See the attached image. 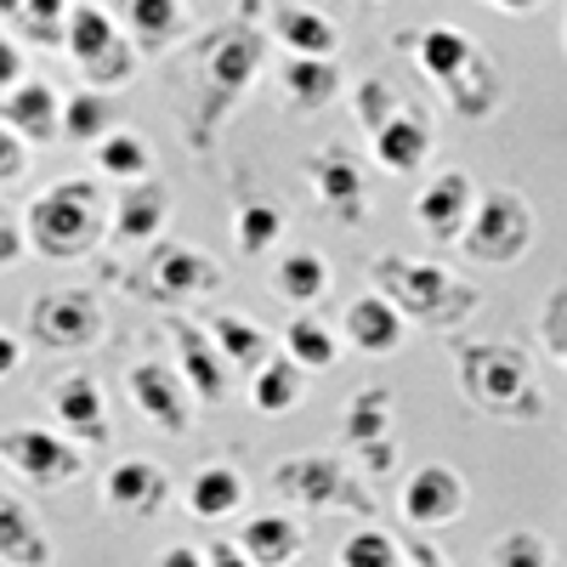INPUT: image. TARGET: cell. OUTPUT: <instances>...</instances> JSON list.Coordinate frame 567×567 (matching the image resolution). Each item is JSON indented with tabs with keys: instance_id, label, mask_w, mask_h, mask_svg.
<instances>
[{
	"instance_id": "4316f807",
	"label": "cell",
	"mask_w": 567,
	"mask_h": 567,
	"mask_svg": "<svg viewBox=\"0 0 567 567\" xmlns=\"http://www.w3.org/2000/svg\"><path fill=\"white\" fill-rule=\"evenodd\" d=\"M0 561L7 567H52V539L29 516L23 499H12L0 488Z\"/></svg>"
},
{
	"instance_id": "ee69618b",
	"label": "cell",
	"mask_w": 567,
	"mask_h": 567,
	"mask_svg": "<svg viewBox=\"0 0 567 567\" xmlns=\"http://www.w3.org/2000/svg\"><path fill=\"white\" fill-rule=\"evenodd\" d=\"M23 80V45L12 40V34H0V97Z\"/></svg>"
},
{
	"instance_id": "7dc6e473",
	"label": "cell",
	"mask_w": 567,
	"mask_h": 567,
	"mask_svg": "<svg viewBox=\"0 0 567 567\" xmlns=\"http://www.w3.org/2000/svg\"><path fill=\"white\" fill-rule=\"evenodd\" d=\"M205 567H256V561L239 550V539H216L205 545Z\"/></svg>"
},
{
	"instance_id": "ba28073f",
	"label": "cell",
	"mask_w": 567,
	"mask_h": 567,
	"mask_svg": "<svg viewBox=\"0 0 567 567\" xmlns=\"http://www.w3.org/2000/svg\"><path fill=\"white\" fill-rule=\"evenodd\" d=\"M29 341L45 352H85L103 341V307L85 290H45L29 301Z\"/></svg>"
},
{
	"instance_id": "cb8c5ba5",
	"label": "cell",
	"mask_w": 567,
	"mask_h": 567,
	"mask_svg": "<svg viewBox=\"0 0 567 567\" xmlns=\"http://www.w3.org/2000/svg\"><path fill=\"white\" fill-rule=\"evenodd\" d=\"M443 97H449V109L460 114V120H471V125H483V120H494L499 114V103H505V80H499V69H494V58L477 45V58H471L449 85H443Z\"/></svg>"
},
{
	"instance_id": "8fae6325",
	"label": "cell",
	"mask_w": 567,
	"mask_h": 567,
	"mask_svg": "<svg viewBox=\"0 0 567 567\" xmlns=\"http://www.w3.org/2000/svg\"><path fill=\"white\" fill-rule=\"evenodd\" d=\"M131 290H142L159 307H187V301L221 290V267L194 245H165V250H154V261L142 267V284H131Z\"/></svg>"
},
{
	"instance_id": "7c38bea8",
	"label": "cell",
	"mask_w": 567,
	"mask_h": 567,
	"mask_svg": "<svg viewBox=\"0 0 567 567\" xmlns=\"http://www.w3.org/2000/svg\"><path fill=\"white\" fill-rule=\"evenodd\" d=\"M125 386H131V403L142 409V420H148L154 432L182 437L187 425H194V392H187V381L171 363H136L125 374Z\"/></svg>"
},
{
	"instance_id": "f546056e",
	"label": "cell",
	"mask_w": 567,
	"mask_h": 567,
	"mask_svg": "<svg viewBox=\"0 0 567 567\" xmlns=\"http://www.w3.org/2000/svg\"><path fill=\"white\" fill-rule=\"evenodd\" d=\"M210 341H216V352L227 358V369H233V374H256L267 358H278L267 329H256V323H250V318H239V312H221V318L210 323Z\"/></svg>"
},
{
	"instance_id": "9c48e42d",
	"label": "cell",
	"mask_w": 567,
	"mask_h": 567,
	"mask_svg": "<svg viewBox=\"0 0 567 567\" xmlns=\"http://www.w3.org/2000/svg\"><path fill=\"white\" fill-rule=\"evenodd\" d=\"M307 176H312V194L318 210L336 221V227H363L369 216V182H363V159L347 148V142H323V148L307 154Z\"/></svg>"
},
{
	"instance_id": "f35d334b",
	"label": "cell",
	"mask_w": 567,
	"mask_h": 567,
	"mask_svg": "<svg viewBox=\"0 0 567 567\" xmlns=\"http://www.w3.org/2000/svg\"><path fill=\"white\" fill-rule=\"evenodd\" d=\"M336 567H403V545H398L386 528H358V534L341 545Z\"/></svg>"
},
{
	"instance_id": "74e56055",
	"label": "cell",
	"mask_w": 567,
	"mask_h": 567,
	"mask_svg": "<svg viewBox=\"0 0 567 567\" xmlns=\"http://www.w3.org/2000/svg\"><path fill=\"white\" fill-rule=\"evenodd\" d=\"M69 7H74V0H23L18 18H12L18 40H29V45H63Z\"/></svg>"
},
{
	"instance_id": "603a6c76",
	"label": "cell",
	"mask_w": 567,
	"mask_h": 567,
	"mask_svg": "<svg viewBox=\"0 0 567 567\" xmlns=\"http://www.w3.org/2000/svg\"><path fill=\"white\" fill-rule=\"evenodd\" d=\"M165 216H171V187L142 176V182H125V194H120V205L109 216V233L120 245H148L165 227Z\"/></svg>"
},
{
	"instance_id": "83f0119b",
	"label": "cell",
	"mask_w": 567,
	"mask_h": 567,
	"mask_svg": "<svg viewBox=\"0 0 567 567\" xmlns=\"http://www.w3.org/2000/svg\"><path fill=\"white\" fill-rule=\"evenodd\" d=\"M278 85H284V103H290V109L318 114V109L336 103V91H341V69H336V58H284Z\"/></svg>"
},
{
	"instance_id": "d590c367",
	"label": "cell",
	"mask_w": 567,
	"mask_h": 567,
	"mask_svg": "<svg viewBox=\"0 0 567 567\" xmlns=\"http://www.w3.org/2000/svg\"><path fill=\"white\" fill-rule=\"evenodd\" d=\"M91 165H97V176H109V182H142L148 165H154V154L136 131H109V136L91 142Z\"/></svg>"
},
{
	"instance_id": "5bb4252c",
	"label": "cell",
	"mask_w": 567,
	"mask_h": 567,
	"mask_svg": "<svg viewBox=\"0 0 567 567\" xmlns=\"http://www.w3.org/2000/svg\"><path fill=\"white\" fill-rule=\"evenodd\" d=\"M45 409H52V420L63 425L74 443H91V449L109 443V398H103V386L91 381L85 369L52 381V392H45Z\"/></svg>"
},
{
	"instance_id": "e0dca14e",
	"label": "cell",
	"mask_w": 567,
	"mask_h": 567,
	"mask_svg": "<svg viewBox=\"0 0 567 567\" xmlns=\"http://www.w3.org/2000/svg\"><path fill=\"white\" fill-rule=\"evenodd\" d=\"M471 210H477V182H471L465 171H443L420 187V199H414V216L420 227L432 233L437 245H460V233L471 221Z\"/></svg>"
},
{
	"instance_id": "52a82bcc",
	"label": "cell",
	"mask_w": 567,
	"mask_h": 567,
	"mask_svg": "<svg viewBox=\"0 0 567 567\" xmlns=\"http://www.w3.org/2000/svg\"><path fill=\"white\" fill-rule=\"evenodd\" d=\"M534 245V210L516 187H494V194H477V210H471L460 250L483 267H511L523 261Z\"/></svg>"
},
{
	"instance_id": "816d5d0a",
	"label": "cell",
	"mask_w": 567,
	"mask_h": 567,
	"mask_svg": "<svg viewBox=\"0 0 567 567\" xmlns=\"http://www.w3.org/2000/svg\"><path fill=\"white\" fill-rule=\"evenodd\" d=\"M409 556H414V567H449V561L437 556V545H425V539H414V545H409Z\"/></svg>"
},
{
	"instance_id": "484cf974",
	"label": "cell",
	"mask_w": 567,
	"mask_h": 567,
	"mask_svg": "<svg viewBox=\"0 0 567 567\" xmlns=\"http://www.w3.org/2000/svg\"><path fill=\"white\" fill-rule=\"evenodd\" d=\"M301 545H307L301 523H296V516H284V511L250 516V523L239 528V550H245L256 567H296V561H301Z\"/></svg>"
},
{
	"instance_id": "5b68a950",
	"label": "cell",
	"mask_w": 567,
	"mask_h": 567,
	"mask_svg": "<svg viewBox=\"0 0 567 567\" xmlns=\"http://www.w3.org/2000/svg\"><path fill=\"white\" fill-rule=\"evenodd\" d=\"M63 52L80 69V80L91 91H114L136 74V45L125 40V29L114 23V12L103 7H69V29H63Z\"/></svg>"
},
{
	"instance_id": "7bdbcfd3",
	"label": "cell",
	"mask_w": 567,
	"mask_h": 567,
	"mask_svg": "<svg viewBox=\"0 0 567 567\" xmlns=\"http://www.w3.org/2000/svg\"><path fill=\"white\" fill-rule=\"evenodd\" d=\"M23 171H29V142H23L18 131L0 125V187H7V182H23Z\"/></svg>"
},
{
	"instance_id": "d4e9b609",
	"label": "cell",
	"mask_w": 567,
	"mask_h": 567,
	"mask_svg": "<svg viewBox=\"0 0 567 567\" xmlns=\"http://www.w3.org/2000/svg\"><path fill=\"white\" fill-rule=\"evenodd\" d=\"M272 40L290 58H336L341 52V29L329 23L323 12H312V7H296V0L272 7Z\"/></svg>"
},
{
	"instance_id": "f5cc1de1",
	"label": "cell",
	"mask_w": 567,
	"mask_h": 567,
	"mask_svg": "<svg viewBox=\"0 0 567 567\" xmlns=\"http://www.w3.org/2000/svg\"><path fill=\"white\" fill-rule=\"evenodd\" d=\"M18 7H23V0H0V18L12 23V18H18Z\"/></svg>"
},
{
	"instance_id": "4dcf8cb0",
	"label": "cell",
	"mask_w": 567,
	"mask_h": 567,
	"mask_svg": "<svg viewBox=\"0 0 567 567\" xmlns=\"http://www.w3.org/2000/svg\"><path fill=\"white\" fill-rule=\"evenodd\" d=\"M278 239H284V210L261 194H245L239 210H233V245H239V256L261 261V256H272Z\"/></svg>"
},
{
	"instance_id": "c3c4849f",
	"label": "cell",
	"mask_w": 567,
	"mask_h": 567,
	"mask_svg": "<svg viewBox=\"0 0 567 567\" xmlns=\"http://www.w3.org/2000/svg\"><path fill=\"white\" fill-rule=\"evenodd\" d=\"M18 363H23L18 336H7V329H0V381H7V374H18Z\"/></svg>"
},
{
	"instance_id": "44dd1931",
	"label": "cell",
	"mask_w": 567,
	"mask_h": 567,
	"mask_svg": "<svg viewBox=\"0 0 567 567\" xmlns=\"http://www.w3.org/2000/svg\"><path fill=\"white\" fill-rule=\"evenodd\" d=\"M341 336L358 347V352H369V358H392L398 347H403V336H409V318L374 290V296H358L347 312H341Z\"/></svg>"
},
{
	"instance_id": "6da1fadb",
	"label": "cell",
	"mask_w": 567,
	"mask_h": 567,
	"mask_svg": "<svg viewBox=\"0 0 567 567\" xmlns=\"http://www.w3.org/2000/svg\"><path fill=\"white\" fill-rule=\"evenodd\" d=\"M261 69H267V34L256 23V0H245L239 18L221 23L199 45V97H194V120H187V142H194L199 159L216 148L221 125L245 103V91L256 85Z\"/></svg>"
},
{
	"instance_id": "4fadbf2b",
	"label": "cell",
	"mask_w": 567,
	"mask_h": 567,
	"mask_svg": "<svg viewBox=\"0 0 567 567\" xmlns=\"http://www.w3.org/2000/svg\"><path fill=\"white\" fill-rule=\"evenodd\" d=\"M165 329H171V341H176V352H182V381H187V392H194V403H205V409L227 403L233 369H227V358L216 352L210 329H199L194 318H165Z\"/></svg>"
},
{
	"instance_id": "e575fe53",
	"label": "cell",
	"mask_w": 567,
	"mask_h": 567,
	"mask_svg": "<svg viewBox=\"0 0 567 567\" xmlns=\"http://www.w3.org/2000/svg\"><path fill=\"white\" fill-rule=\"evenodd\" d=\"M284 358L312 369V374H329L341 363V336L323 318H290V329H284Z\"/></svg>"
},
{
	"instance_id": "d6a6232c",
	"label": "cell",
	"mask_w": 567,
	"mask_h": 567,
	"mask_svg": "<svg viewBox=\"0 0 567 567\" xmlns=\"http://www.w3.org/2000/svg\"><path fill=\"white\" fill-rule=\"evenodd\" d=\"M381 437H392V386H363V392L347 398L341 443L363 449V443H381Z\"/></svg>"
},
{
	"instance_id": "f6af8a7d",
	"label": "cell",
	"mask_w": 567,
	"mask_h": 567,
	"mask_svg": "<svg viewBox=\"0 0 567 567\" xmlns=\"http://www.w3.org/2000/svg\"><path fill=\"white\" fill-rule=\"evenodd\" d=\"M29 250V239H23V227L7 216V205H0V267H12L18 256Z\"/></svg>"
},
{
	"instance_id": "277c9868",
	"label": "cell",
	"mask_w": 567,
	"mask_h": 567,
	"mask_svg": "<svg viewBox=\"0 0 567 567\" xmlns=\"http://www.w3.org/2000/svg\"><path fill=\"white\" fill-rule=\"evenodd\" d=\"M374 290H381L403 318H414V323H425V329H454V323H465L471 312L483 307V290L477 284H465V278H454L449 267H437V261H409V256H374Z\"/></svg>"
},
{
	"instance_id": "8992f818",
	"label": "cell",
	"mask_w": 567,
	"mask_h": 567,
	"mask_svg": "<svg viewBox=\"0 0 567 567\" xmlns=\"http://www.w3.org/2000/svg\"><path fill=\"white\" fill-rule=\"evenodd\" d=\"M272 494L296 511H347V516L374 511L369 488L329 454H290L284 465H272Z\"/></svg>"
},
{
	"instance_id": "7402d4cb",
	"label": "cell",
	"mask_w": 567,
	"mask_h": 567,
	"mask_svg": "<svg viewBox=\"0 0 567 567\" xmlns=\"http://www.w3.org/2000/svg\"><path fill=\"white\" fill-rule=\"evenodd\" d=\"M103 499L120 516H159L165 499H171V483H165V471L154 460H120L103 477Z\"/></svg>"
},
{
	"instance_id": "836d02e7",
	"label": "cell",
	"mask_w": 567,
	"mask_h": 567,
	"mask_svg": "<svg viewBox=\"0 0 567 567\" xmlns=\"http://www.w3.org/2000/svg\"><path fill=\"white\" fill-rule=\"evenodd\" d=\"M272 290L290 301V307H312L329 296V261L318 250H290L272 267Z\"/></svg>"
},
{
	"instance_id": "3957f363",
	"label": "cell",
	"mask_w": 567,
	"mask_h": 567,
	"mask_svg": "<svg viewBox=\"0 0 567 567\" xmlns=\"http://www.w3.org/2000/svg\"><path fill=\"white\" fill-rule=\"evenodd\" d=\"M460 363V386L471 398V409H483L494 420L511 425H534L545 414V392L534 381V363L523 347H505V341H465L454 352Z\"/></svg>"
},
{
	"instance_id": "f907efd6",
	"label": "cell",
	"mask_w": 567,
	"mask_h": 567,
	"mask_svg": "<svg viewBox=\"0 0 567 567\" xmlns=\"http://www.w3.org/2000/svg\"><path fill=\"white\" fill-rule=\"evenodd\" d=\"M483 7H494V12H505V18H528V12L545 7V0H483Z\"/></svg>"
},
{
	"instance_id": "b9f144b4",
	"label": "cell",
	"mask_w": 567,
	"mask_h": 567,
	"mask_svg": "<svg viewBox=\"0 0 567 567\" xmlns=\"http://www.w3.org/2000/svg\"><path fill=\"white\" fill-rule=\"evenodd\" d=\"M539 341H545V352L567 369V284H556L550 301H545V312H539Z\"/></svg>"
},
{
	"instance_id": "30bf717a",
	"label": "cell",
	"mask_w": 567,
	"mask_h": 567,
	"mask_svg": "<svg viewBox=\"0 0 567 567\" xmlns=\"http://www.w3.org/2000/svg\"><path fill=\"white\" fill-rule=\"evenodd\" d=\"M0 465H12L34 488H63L85 471V454L69 437H52L45 425H12L0 432Z\"/></svg>"
},
{
	"instance_id": "db71d44e",
	"label": "cell",
	"mask_w": 567,
	"mask_h": 567,
	"mask_svg": "<svg viewBox=\"0 0 567 567\" xmlns=\"http://www.w3.org/2000/svg\"><path fill=\"white\" fill-rule=\"evenodd\" d=\"M369 7H381V0H369Z\"/></svg>"
},
{
	"instance_id": "bcb514c9",
	"label": "cell",
	"mask_w": 567,
	"mask_h": 567,
	"mask_svg": "<svg viewBox=\"0 0 567 567\" xmlns=\"http://www.w3.org/2000/svg\"><path fill=\"white\" fill-rule=\"evenodd\" d=\"M358 460L374 471V477H386V471L398 465V443H392V437H381V443H363V449H358Z\"/></svg>"
},
{
	"instance_id": "d6986e66",
	"label": "cell",
	"mask_w": 567,
	"mask_h": 567,
	"mask_svg": "<svg viewBox=\"0 0 567 567\" xmlns=\"http://www.w3.org/2000/svg\"><path fill=\"white\" fill-rule=\"evenodd\" d=\"M392 45L398 52H414V63H420V74L432 80L437 91L477 58V40H471L465 29H454V23H432V29H403V34H392Z\"/></svg>"
},
{
	"instance_id": "7a4b0ae2",
	"label": "cell",
	"mask_w": 567,
	"mask_h": 567,
	"mask_svg": "<svg viewBox=\"0 0 567 567\" xmlns=\"http://www.w3.org/2000/svg\"><path fill=\"white\" fill-rule=\"evenodd\" d=\"M103 233H109V205L97 182L85 176H63L58 187L34 194L23 210V239L45 261H80L103 245Z\"/></svg>"
},
{
	"instance_id": "ffe728a7",
	"label": "cell",
	"mask_w": 567,
	"mask_h": 567,
	"mask_svg": "<svg viewBox=\"0 0 567 567\" xmlns=\"http://www.w3.org/2000/svg\"><path fill=\"white\" fill-rule=\"evenodd\" d=\"M114 23L136 52H171L187 34V0H114Z\"/></svg>"
},
{
	"instance_id": "ac0fdd59",
	"label": "cell",
	"mask_w": 567,
	"mask_h": 567,
	"mask_svg": "<svg viewBox=\"0 0 567 567\" xmlns=\"http://www.w3.org/2000/svg\"><path fill=\"white\" fill-rule=\"evenodd\" d=\"M0 125L18 131L29 148L63 142V97H58V85H45V80H18L7 97H0Z\"/></svg>"
},
{
	"instance_id": "9a60e30c",
	"label": "cell",
	"mask_w": 567,
	"mask_h": 567,
	"mask_svg": "<svg viewBox=\"0 0 567 567\" xmlns=\"http://www.w3.org/2000/svg\"><path fill=\"white\" fill-rule=\"evenodd\" d=\"M465 516V477L454 465H420L414 477L403 483V523L414 528H449Z\"/></svg>"
},
{
	"instance_id": "f1b7e54d",
	"label": "cell",
	"mask_w": 567,
	"mask_h": 567,
	"mask_svg": "<svg viewBox=\"0 0 567 567\" xmlns=\"http://www.w3.org/2000/svg\"><path fill=\"white\" fill-rule=\"evenodd\" d=\"M239 505H245V471L239 465L194 471V483H187V511H194L199 523H227Z\"/></svg>"
},
{
	"instance_id": "681fc988",
	"label": "cell",
	"mask_w": 567,
	"mask_h": 567,
	"mask_svg": "<svg viewBox=\"0 0 567 567\" xmlns=\"http://www.w3.org/2000/svg\"><path fill=\"white\" fill-rule=\"evenodd\" d=\"M159 567H205V550H194V545H171V550L159 556Z\"/></svg>"
},
{
	"instance_id": "2e32d148",
	"label": "cell",
	"mask_w": 567,
	"mask_h": 567,
	"mask_svg": "<svg viewBox=\"0 0 567 567\" xmlns=\"http://www.w3.org/2000/svg\"><path fill=\"white\" fill-rule=\"evenodd\" d=\"M432 148H437V131L420 109H398L381 131L369 136V154L386 176H420L425 159H432Z\"/></svg>"
},
{
	"instance_id": "ab89813d",
	"label": "cell",
	"mask_w": 567,
	"mask_h": 567,
	"mask_svg": "<svg viewBox=\"0 0 567 567\" xmlns=\"http://www.w3.org/2000/svg\"><path fill=\"white\" fill-rule=\"evenodd\" d=\"M403 103H398V91H392V80H381V74H369V80H358V91H352V114H358V125L374 136L392 114H398Z\"/></svg>"
},
{
	"instance_id": "1f68e13d",
	"label": "cell",
	"mask_w": 567,
	"mask_h": 567,
	"mask_svg": "<svg viewBox=\"0 0 567 567\" xmlns=\"http://www.w3.org/2000/svg\"><path fill=\"white\" fill-rule=\"evenodd\" d=\"M301 392H307V369L301 363H290V358H267L256 374H250V403H256V414H290L296 403H301Z\"/></svg>"
},
{
	"instance_id": "60d3db41",
	"label": "cell",
	"mask_w": 567,
	"mask_h": 567,
	"mask_svg": "<svg viewBox=\"0 0 567 567\" xmlns=\"http://www.w3.org/2000/svg\"><path fill=\"white\" fill-rule=\"evenodd\" d=\"M494 567H550V539L534 528H511L494 545Z\"/></svg>"
},
{
	"instance_id": "8d00e7d4",
	"label": "cell",
	"mask_w": 567,
	"mask_h": 567,
	"mask_svg": "<svg viewBox=\"0 0 567 567\" xmlns=\"http://www.w3.org/2000/svg\"><path fill=\"white\" fill-rule=\"evenodd\" d=\"M114 97H109V91H74V97L63 103V142H85V148H91V142H97V136H109L114 131Z\"/></svg>"
}]
</instances>
